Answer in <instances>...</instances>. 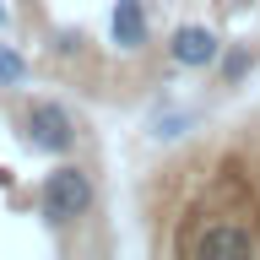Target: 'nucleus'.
<instances>
[{"label":"nucleus","mask_w":260,"mask_h":260,"mask_svg":"<svg viewBox=\"0 0 260 260\" xmlns=\"http://www.w3.org/2000/svg\"><path fill=\"white\" fill-rule=\"evenodd\" d=\"M249 65H255V49H249V44L222 49V81H228V87H233V81H239L244 71H249Z\"/></svg>","instance_id":"0eeeda50"},{"label":"nucleus","mask_w":260,"mask_h":260,"mask_svg":"<svg viewBox=\"0 0 260 260\" xmlns=\"http://www.w3.org/2000/svg\"><path fill=\"white\" fill-rule=\"evenodd\" d=\"M98 190H92V174L81 168V162H60V168H49L44 184H38V217L49 228H71L81 222L87 211H92Z\"/></svg>","instance_id":"f257e3e1"},{"label":"nucleus","mask_w":260,"mask_h":260,"mask_svg":"<svg viewBox=\"0 0 260 260\" xmlns=\"http://www.w3.org/2000/svg\"><path fill=\"white\" fill-rule=\"evenodd\" d=\"M168 60L179 71H211V65H222V38L217 27L206 22H184V27L168 32Z\"/></svg>","instance_id":"7ed1b4c3"},{"label":"nucleus","mask_w":260,"mask_h":260,"mask_svg":"<svg viewBox=\"0 0 260 260\" xmlns=\"http://www.w3.org/2000/svg\"><path fill=\"white\" fill-rule=\"evenodd\" d=\"M190 249L195 255H255L260 239L249 233V228H239V222H206L201 233H195Z\"/></svg>","instance_id":"20e7f679"},{"label":"nucleus","mask_w":260,"mask_h":260,"mask_svg":"<svg viewBox=\"0 0 260 260\" xmlns=\"http://www.w3.org/2000/svg\"><path fill=\"white\" fill-rule=\"evenodd\" d=\"M22 141L32 146V152H49V157H65L71 146H76V119H71V109L65 103H27V114H22Z\"/></svg>","instance_id":"f03ea898"},{"label":"nucleus","mask_w":260,"mask_h":260,"mask_svg":"<svg viewBox=\"0 0 260 260\" xmlns=\"http://www.w3.org/2000/svg\"><path fill=\"white\" fill-rule=\"evenodd\" d=\"M184 130H195V114L190 109H168V114L157 109L152 119H146V136H152V141H179Z\"/></svg>","instance_id":"423d86ee"},{"label":"nucleus","mask_w":260,"mask_h":260,"mask_svg":"<svg viewBox=\"0 0 260 260\" xmlns=\"http://www.w3.org/2000/svg\"><path fill=\"white\" fill-rule=\"evenodd\" d=\"M109 32H114V44H119V49H141L146 44V6H141V0H114Z\"/></svg>","instance_id":"39448f33"},{"label":"nucleus","mask_w":260,"mask_h":260,"mask_svg":"<svg viewBox=\"0 0 260 260\" xmlns=\"http://www.w3.org/2000/svg\"><path fill=\"white\" fill-rule=\"evenodd\" d=\"M233 6H255V0H233Z\"/></svg>","instance_id":"9d476101"},{"label":"nucleus","mask_w":260,"mask_h":260,"mask_svg":"<svg viewBox=\"0 0 260 260\" xmlns=\"http://www.w3.org/2000/svg\"><path fill=\"white\" fill-rule=\"evenodd\" d=\"M0 27H11V11H6V0H0Z\"/></svg>","instance_id":"1a4fd4ad"},{"label":"nucleus","mask_w":260,"mask_h":260,"mask_svg":"<svg viewBox=\"0 0 260 260\" xmlns=\"http://www.w3.org/2000/svg\"><path fill=\"white\" fill-rule=\"evenodd\" d=\"M22 81H27V60L11 44H0V87H22Z\"/></svg>","instance_id":"6e6552de"}]
</instances>
